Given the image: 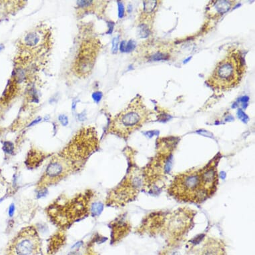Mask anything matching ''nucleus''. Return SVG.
Returning <instances> with one entry per match:
<instances>
[{
    "label": "nucleus",
    "mask_w": 255,
    "mask_h": 255,
    "mask_svg": "<svg viewBox=\"0 0 255 255\" xmlns=\"http://www.w3.org/2000/svg\"><path fill=\"white\" fill-rule=\"evenodd\" d=\"M135 42L133 41H129L128 43L127 44H126V46H125V51L126 52H130L132 50H134V49L135 48Z\"/></svg>",
    "instance_id": "nucleus-19"
},
{
    "label": "nucleus",
    "mask_w": 255,
    "mask_h": 255,
    "mask_svg": "<svg viewBox=\"0 0 255 255\" xmlns=\"http://www.w3.org/2000/svg\"><path fill=\"white\" fill-rule=\"evenodd\" d=\"M118 44H119V39H118V37H114L112 40V53H117L118 50Z\"/></svg>",
    "instance_id": "nucleus-18"
},
{
    "label": "nucleus",
    "mask_w": 255,
    "mask_h": 255,
    "mask_svg": "<svg viewBox=\"0 0 255 255\" xmlns=\"http://www.w3.org/2000/svg\"><path fill=\"white\" fill-rule=\"evenodd\" d=\"M194 212L189 209H179L172 213H162L158 231L164 232L172 238H179L190 230L193 223Z\"/></svg>",
    "instance_id": "nucleus-7"
},
{
    "label": "nucleus",
    "mask_w": 255,
    "mask_h": 255,
    "mask_svg": "<svg viewBox=\"0 0 255 255\" xmlns=\"http://www.w3.org/2000/svg\"><path fill=\"white\" fill-rule=\"evenodd\" d=\"M13 149H14V147H13V145L12 142H6L4 143L3 150H4V151L6 153L9 154H11L13 152Z\"/></svg>",
    "instance_id": "nucleus-17"
},
{
    "label": "nucleus",
    "mask_w": 255,
    "mask_h": 255,
    "mask_svg": "<svg viewBox=\"0 0 255 255\" xmlns=\"http://www.w3.org/2000/svg\"><path fill=\"white\" fill-rule=\"evenodd\" d=\"M219 158H213L202 169H199L200 184L206 198L212 197L216 193L218 185L217 164Z\"/></svg>",
    "instance_id": "nucleus-10"
},
{
    "label": "nucleus",
    "mask_w": 255,
    "mask_h": 255,
    "mask_svg": "<svg viewBox=\"0 0 255 255\" xmlns=\"http://www.w3.org/2000/svg\"><path fill=\"white\" fill-rule=\"evenodd\" d=\"M112 224V243H118L128 235L130 230L129 223L124 218L117 219Z\"/></svg>",
    "instance_id": "nucleus-12"
},
{
    "label": "nucleus",
    "mask_w": 255,
    "mask_h": 255,
    "mask_svg": "<svg viewBox=\"0 0 255 255\" xmlns=\"http://www.w3.org/2000/svg\"><path fill=\"white\" fill-rule=\"evenodd\" d=\"M144 3V11L148 13H151L155 9L157 5L156 1H146Z\"/></svg>",
    "instance_id": "nucleus-16"
},
{
    "label": "nucleus",
    "mask_w": 255,
    "mask_h": 255,
    "mask_svg": "<svg viewBox=\"0 0 255 255\" xmlns=\"http://www.w3.org/2000/svg\"><path fill=\"white\" fill-rule=\"evenodd\" d=\"M244 71L242 57L236 52H232L216 66L208 82L214 89H230L239 84Z\"/></svg>",
    "instance_id": "nucleus-2"
},
{
    "label": "nucleus",
    "mask_w": 255,
    "mask_h": 255,
    "mask_svg": "<svg viewBox=\"0 0 255 255\" xmlns=\"http://www.w3.org/2000/svg\"><path fill=\"white\" fill-rule=\"evenodd\" d=\"M14 211H15L14 204H12L11 206H10L9 209V215L10 216H12L13 214V213H14Z\"/></svg>",
    "instance_id": "nucleus-25"
},
{
    "label": "nucleus",
    "mask_w": 255,
    "mask_h": 255,
    "mask_svg": "<svg viewBox=\"0 0 255 255\" xmlns=\"http://www.w3.org/2000/svg\"><path fill=\"white\" fill-rule=\"evenodd\" d=\"M91 196V192H87L65 201L64 204L55 202L49 207L48 214L55 224L66 228L88 214Z\"/></svg>",
    "instance_id": "nucleus-3"
},
{
    "label": "nucleus",
    "mask_w": 255,
    "mask_h": 255,
    "mask_svg": "<svg viewBox=\"0 0 255 255\" xmlns=\"http://www.w3.org/2000/svg\"><path fill=\"white\" fill-rule=\"evenodd\" d=\"M213 4L210 5L208 8V16L212 17L222 16L232 8L233 1H216L212 2Z\"/></svg>",
    "instance_id": "nucleus-14"
},
{
    "label": "nucleus",
    "mask_w": 255,
    "mask_h": 255,
    "mask_svg": "<svg viewBox=\"0 0 255 255\" xmlns=\"http://www.w3.org/2000/svg\"><path fill=\"white\" fill-rule=\"evenodd\" d=\"M168 193L176 200L183 202L199 203L207 199L202 190L199 170L191 169L178 174L171 183Z\"/></svg>",
    "instance_id": "nucleus-5"
},
{
    "label": "nucleus",
    "mask_w": 255,
    "mask_h": 255,
    "mask_svg": "<svg viewBox=\"0 0 255 255\" xmlns=\"http://www.w3.org/2000/svg\"><path fill=\"white\" fill-rule=\"evenodd\" d=\"M118 16H119L120 17H122L124 16V7L121 2H118Z\"/></svg>",
    "instance_id": "nucleus-21"
},
{
    "label": "nucleus",
    "mask_w": 255,
    "mask_h": 255,
    "mask_svg": "<svg viewBox=\"0 0 255 255\" xmlns=\"http://www.w3.org/2000/svg\"><path fill=\"white\" fill-rule=\"evenodd\" d=\"M248 100H249V97L247 96H243L240 98V101L243 102H248Z\"/></svg>",
    "instance_id": "nucleus-28"
},
{
    "label": "nucleus",
    "mask_w": 255,
    "mask_h": 255,
    "mask_svg": "<svg viewBox=\"0 0 255 255\" xmlns=\"http://www.w3.org/2000/svg\"><path fill=\"white\" fill-rule=\"evenodd\" d=\"M154 60H164V59H166V55L162 54H157L154 55L152 58Z\"/></svg>",
    "instance_id": "nucleus-24"
},
{
    "label": "nucleus",
    "mask_w": 255,
    "mask_h": 255,
    "mask_svg": "<svg viewBox=\"0 0 255 255\" xmlns=\"http://www.w3.org/2000/svg\"><path fill=\"white\" fill-rule=\"evenodd\" d=\"M150 112L143 103L142 98L137 96L112 120L108 131L120 137L126 138L147 121Z\"/></svg>",
    "instance_id": "nucleus-1"
},
{
    "label": "nucleus",
    "mask_w": 255,
    "mask_h": 255,
    "mask_svg": "<svg viewBox=\"0 0 255 255\" xmlns=\"http://www.w3.org/2000/svg\"><path fill=\"white\" fill-rule=\"evenodd\" d=\"M198 133H200V134H201L202 135H204V136H211V137L212 136V134H211L210 132H207V131H205V130H200V131H198Z\"/></svg>",
    "instance_id": "nucleus-26"
},
{
    "label": "nucleus",
    "mask_w": 255,
    "mask_h": 255,
    "mask_svg": "<svg viewBox=\"0 0 255 255\" xmlns=\"http://www.w3.org/2000/svg\"><path fill=\"white\" fill-rule=\"evenodd\" d=\"M48 39L47 34L44 33V31H31L24 36L23 44L28 51L40 52L46 46Z\"/></svg>",
    "instance_id": "nucleus-11"
},
{
    "label": "nucleus",
    "mask_w": 255,
    "mask_h": 255,
    "mask_svg": "<svg viewBox=\"0 0 255 255\" xmlns=\"http://www.w3.org/2000/svg\"><path fill=\"white\" fill-rule=\"evenodd\" d=\"M125 46H126V42L124 41H122L120 45V51L122 52L125 51Z\"/></svg>",
    "instance_id": "nucleus-27"
},
{
    "label": "nucleus",
    "mask_w": 255,
    "mask_h": 255,
    "mask_svg": "<svg viewBox=\"0 0 255 255\" xmlns=\"http://www.w3.org/2000/svg\"><path fill=\"white\" fill-rule=\"evenodd\" d=\"M173 255H179V254H176V253H174V254H173Z\"/></svg>",
    "instance_id": "nucleus-30"
},
{
    "label": "nucleus",
    "mask_w": 255,
    "mask_h": 255,
    "mask_svg": "<svg viewBox=\"0 0 255 255\" xmlns=\"http://www.w3.org/2000/svg\"><path fill=\"white\" fill-rule=\"evenodd\" d=\"M58 120H60L63 126H67L68 124V118L64 116V115H60V116L58 117Z\"/></svg>",
    "instance_id": "nucleus-23"
},
{
    "label": "nucleus",
    "mask_w": 255,
    "mask_h": 255,
    "mask_svg": "<svg viewBox=\"0 0 255 255\" xmlns=\"http://www.w3.org/2000/svg\"><path fill=\"white\" fill-rule=\"evenodd\" d=\"M10 250V255H44L40 238L34 226L23 229Z\"/></svg>",
    "instance_id": "nucleus-9"
},
{
    "label": "nucleus",
    "mask_w": 255,
    "mask_h": 255,
    "mask_svg": "<svg viewBox=\"0 0 255 255\" xmlns=\"http://www.w3.org/2000/svg\"><path fill=\"white\" fill-rule=\"evenodd\" d=\"M93 97V99L94 100V101L96 102H99L101 98H102V93L100 92H96L93 94L92 95Z\"/></svg>",
    "instance_id": "nucleus-22"
},
{
    "label": "nucleus",
    "mask_w": 255,
    "mask_h": 255,
    "mask_svg": "<svg viewBox=\"0 0 255 255\" xmlns=\"http://www.w3.org/2000/svg\"><path fill=\"white\" fill-rule=\"evenodd\" d=\"M237 115H238V116H239V118H240V119L241 120H242V121H243L244 122H247V121L249 120V118H248L247 115L245 113H244L242 110L239 109L238 110V112H237Z\"/></svg>",
    "instance_id": "nucleus-20"
},
{
    "label": "nucleus",
    "mask_w": 255,
    "mask_h": 255,
    "mask_svg": "<svg viewBox=\"0 0 255 255\" xmlns=\"http://www.w3.org/2000/svg\"><path fill=\"white\" fill-rule=\"evenodd\" d=\"M102 209H103L102 204L96 203H96H94L91 206L90 211L93 216H97L99 214H100V212H102Z\"/></svg>",
    "instance_id": "nucleus-15"
},
{
    "label": "nucleus",
    "mask_w": 255,
    "mask_h": 255,
    "mask_svg": "<svg viewBox=\"0 0 255 255\" xmlns=\"http://www.w3.org/2000/svg\"><path fill=\"white\" fill-rule=\"evenodd\" d=\"M190 58H191V57H189V58H188V59H186V60H184V63H186V62H188V61H189V60H190Z\"/></svg>",
    "instance_id": "nucleus-29"
},
{
    "label": "nucleus",
    "mask_w": 255,
    "mask_h": 255,
    "mask_svg": "<svg viewBox=\"0 0 255 255\" xmlns=\"http://www.w3.org/2000/svg\"><path fill=\"white\" fill-rule=\"evenodd\" d=\"M97 147V132L92 127H85L78 132L59 154L80 169L83 161L95 152Z\"/></svg>",
    "instance_id": "nucleus-4"
},
{
    "label": "nucleus",
    "mask_w": 255,
    "mask_h": 255,
    "mask_svg": "<svg viewBox=\"0 0 255 255\" xmlns=\"http://www.w3.org/2000/svg\"><path fill=\"white\" fill-rule=\"evenodd\" d=\"M2 47H0V50H2Z\"/></svg>",
    "instance_id": "nucleus-31"
},
{
    "label": "nucleus",
    "mask_w": 255,
    "mask_h": 255,
    "mask_svg": "<svg viewBox=\"0 0 255 255\" xmlns=\"http://www.w3.org/2000/svg\"><path fill=\"white\" fill-rule=\"evenodd\" d=\"M144 186L143 171L137 168L129 170L122 182L112 190L106 204L111 206H122L134 200L140 190Z\"/></svg>",
    "instance_id": "nucleus-6"
},
{
    "label": "nucleus",
    "mask_w": 255,
    "mask_h": 255,
    "mask_svg": "<svg viewBox=\"0 0 255 255\" xmlns=\"http://www.w3.org/2000/svg\"><path fill=\"white\" fill-rule=\"evenodd\" d=\"M200 255H226L224 244L218 240L208 239L202 245Z\"/></svg>",
    "instance_id": "nucleus-13"
},
{
    "label": "nucleus",
    "mask_w": 255,
    "mask_h": 255,
    "mask_svg": "<svg viewBox=\"0 0 255 255\" xmlns=\"http://www.w3.org/2000/svg\"><path fill=\"white\" fill-rule=\"evenodd\" d=\"M100 42L95 38L83 41L74 63L73 70L78 78L88 76L95 64L100 50Z\"/></svg>",
    "instance_id": "nucleus-8"
}]
</instances>
